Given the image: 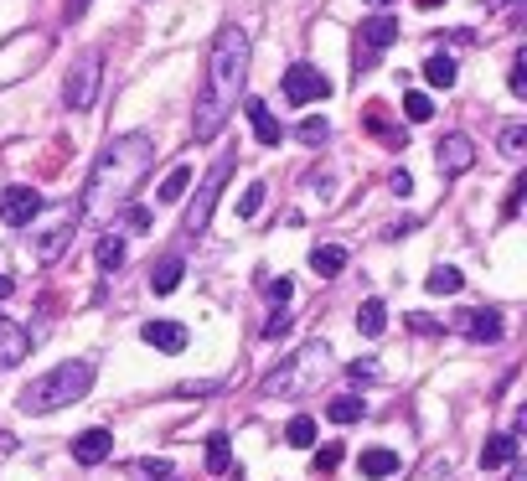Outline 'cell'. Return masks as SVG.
I'll list each match as a JSON object with an SVG mask.
<instances>
[{"instance_id":"5bb4252c","label":"cell","mask_w":527,"mask_h":481,"mask_svg":"<svg viewBox=\"0 0 527 481\" xmlns=\"http://www.w3.org/2000/svg\"><path fill=\"white\" fill-rule=\"evenodd\" d=\"M26 352H31V332H26L21 321L0 316V363L16 368V363H26Z\"/></svg>"},{"instance_id":"277c9868","label":"cell","mask_w":527,"mask_h":481,"mask_svg":"<svg viewBox=\"0 0 527 481\" xmlns=\"http://www.w3.org/2000/svg\"><path fill=\"white\" fill-rule=\"evenodd\" d=\"M83 223V207L78 202H57V207H37L26 223V254L37 264H57L62 254H68L73 233Z\"/></svg>"},{"instance_id":"30bf717a","label":"cell","mask_w":527,"mask_h":481,"mask_svg":"<svg viewBox=\"0 0 527 481\" xmlns=\"http://www.w3.org/2000/svg\"><path fill=\"white\" fill-rule=\"evenodd\" d=\"M434 161H440L445 176L471 171V166H476V145H471V135H445L440 145H434Z\"/></svg>"},{"instance_id":"7bdbcfd3","label":"cell","mask_w":527,"mask_h":481,"mask_svg":"<svg viewBox=\"0 0 527 481\" xmlns=\"http://www.w3.org/2000/svg\"><path fill=\"white\" fill-rule=\"evenodd\" d=\"M367 6H372V11H383V6H393V0H367Z\"/></svg>"},{"instance_id":"ac0fdd59","label":"cell","mask_w":527,"mask_h":481,"mask_svg":"<svg viewBox=\"0 0 527 481\" xmlns=\"http://www.w3.org/2000/svg\"><path fill=\"white\" fill-rule=\"evenodd\" d=\"M310 269H316L321 280H336L341 269H347V249H341V244H316V249H310Z\"/></svg>"},{"instance_id":"7dc6e473","label":"cell","mask_w":527,"mask_h":481,"mask_svg":"<svg viewBox=\"0 0 527 481\" xmlns=\"http://www.w3.org/2000/svg\"><path fill=\"white\" fill-rule=\"evenodd\" d=\"M419 6H440V0H419Z\"/></svg>"},{"instance_id":"ffe728a7","label":"cell","mask_w":527,"mask_h":481,"mask_svg":"<svg viewBox=\"0 0 527 481\" xmlns=\"http://www.w3.org/2000/svg\"><path fill=\"white\" fill-rule=\"evenodd\" d=\"M207 471H212V476H233V440H228L223 430L207 440Z\"/></svg>"},{"instance_id":"f1b7e54d","label":"cell","mask_w":527,"mask_h":481,"mask_svg":"<svg viewBox=\"0 0 527 481\" xmlns=\"http://www.w3.org/2000/svg\"><path fill=\"white\" fill-rule=\"evenodd\" d=\"M285 440H290L295 450H310V445H316V419H310V414H295L290 425H285Z\"/></svg>"},{"instance_id":"2e32d148","label":"cell","mask_w":527,"mask_h":481,"mask_svg":"<svg viewBox=\"0 0 527 481\" xmlns=\"http://www.w3.org/2000/svg\"><path fill=\"white\" fill-rule=\"evenodd\" d=\"M243 114H248V125H254V140L259 145H279L285 140V130H279V119L264 99H243Z\"/></svg>"},{"instance_id":"44dd1931","label":"cell","mask_w":527,"mask_h":481,"mask_svg":"<svg viewBox=\"0 0 527 481\" xmlns=\"http://www.w3.org/2000/svg\"><path fill=\"white\" fill-rule=\"evenodd\" d=\"M181 275H186V264L171 254V259H161V264L150 269V290H155V295H171V290L181 285Z\"/></svg>"},{"instance_id":"83f0119b","label":"cell","mask_w":527,"mask_h":481,"mask_svg":"<svg viewBox=\"0 0 527 481\" xmlns=\"http://www.w3.org/2000/svg\"><path fill=\"white\" fill-rule=\"evenodd\" d=\"M186 187H192V166H176L166 182H161V192H155V202H181Z\"/></svg>"},{"instance_id":"d590c367","label":"cell","mask_w":527,"mask_h":481,"mask_svg":"<svg viewBox=\"0 0 527 481\" xmlns=\"http://www.w3.org/2000/svg\"><path fill=\"white\" fill-rule=\"evenodd\" d=\"M119 213H124V228H130V233L150 228V207H119Z\"/></svg>"},{"instance_id":"f6af8a7d","label":"cell","mask_w":527,"mask_h":481,"mask_svg":"<svg viewBox=\"0 0 527 481\" xmlns=\"http://www.w3.org/2000/svg\"><path fill=\"white\" fill-rule=\"evenodd\" d=\"M150 481H176V476H171V471H166V476H150Z\"/></svg>"},{"instance_id":"8fae6325","label":"cell","mask_w":527,"mask_h":481,"mask_svg":"<svg viewBox=\"0 0 527 481\" xmlns=\"http://www.w3.org/2000/svg\"><path fill=\"white\" fill-rule=\"evenodd\" d=\"M114 456V435L104 430V425H93V430H83L78 440H73V461L78 466H104Z\"/></svg>"},{"instance_id":"3957f363","label":"cell","mask_w":527,"mask_h":481,"mask_svg":"<svg viewBox=\"0 0 527 481\" xmlns=\"http://www.w3.org/2000/svg\"><path fill=\"white\" fill-rule=\"evenodd\" d=\"M88 388H93V363H62V368L42 373L31 388H21L16 409L21 414H52V409H68V404L88 399Z\"/></svg>"},{"instance_id":"f35d334b","label":"cell","mask_w":527,"mask_h":481,"mask_svg":"<svg viewBox=\"0 0 527 481\" xmlns=\"http://www.w3.org/2000/svg\"><path fill=\"white\" fill-rule=\"evenodd\" d=\"M507 83H512V94H517V99H527V68H522V57L512 63V78H507Z\"/></svg>"},{"instance_id":"bcb514c9","label":"cell","mask_w":527,"mask_h":481,"mask_svg":"<svg viewBox=\"0 0 527 481\" xmlns=\"http://www.w3.org/2000/svg\"><path fill=\"white\" fill-rule=\"evenodd\" d=\"M486 6H507V0H486Z\"/></svg>"},{"instance_id":"e0dca14e","label":"cell","mask_w":527,"mask_h":481,"mask_svg":"<svg viewBox=\"0 0 527 481\" xmlns=\"http://www.w3.org/2000/svg\"><path fill=\"white\" fill-rule=\"evenodd\" d=\"M481 466L486 471H502V466H517V435H486V445H481Z\"/></svg>"},{"instance_id":"7c38bea8","label":"cell","mask_w":527,"mask_h":481,"mask_svg":"<svg viewBox=\"0 0 527 481\" xmlns=\"http://www.w3.org/2000/svg\"><path fill=\"white\" fill-rule=\"evenodd\" d=\"M393 42H398V16L378 11V16H367V21H362V42H357V52H372V57H378V52L393 47Z\"/></svg>"},{"instance_id":"4316f807","label":"cell","mask_w":527,"mask_h":481,"mask_svg":"<svg viewBox=\"0 0 527 481\" xmlns=\"http://www.w3.org/2000/svg\"><path fill=\"white\" fill-rule=\"evenodd\" d=\"M326 414H331V425H357V419L367 414V404H362L357 394H341V399H331Z\"/></svg>"},{"instance_id":"60d3db41","label":"cell","mask_w":527,"mask_h":481,"mask_svg":"<svg viewBox=\"0 0 527 481\" xmlns=\"http://www.w3.org/2000/svg\"><path fill=\"white\" fill-rule=\"evenodd\" d=\"M388 187H393V197H409V192H414V176H409V171H393Z\"/></svg>"},{"instance_id":"603a6c76","label":"cell","mask_w":527,"mask_h":481,"mask_svg":"<svg viewBox=\"0 0 527 481\" xmlns=\"http://www.w3.org/2000/svg\"><path fill=\"white\" fill-rule=\"evenodd\" d=\"M383 326H388V306H383V300H362L357 332H362V337H383Z\"/></svg>"},{"instance_id":"74e56055","label":"cell","mask_w":527,"mask_h":481,"mask_svg":"<svg viewBox=\"0 0 527 481\" xmlns=\"http://www.w3.org/2000/svg\"><path fill=\"white\" fill-rule=\"evenodd\" d=\"M285 332H290V311H279V316H274V321L264 326V342H279Z\"/></svg>"},{"instance_id":"d6986e66","label":"cell","mask_w":527,"mask_h":481,"mask_svg":"<svg viewBox=\"0 0 527 481\" xmlns=\"http://www.w3.org/2000/svg\"><path fill=\"white\" fill-rule=\"evenodd\" d=\"M398 466H403V461L393 456V450H362V461H357V471H362L367 481H388Z\"/></svg>"},{"instance_id":"484cf974","label":"cell","mask_w":527,"mask_h":481,"mask_svg":"<svg viewBox=\"0 0 527 481\" xmlns=\"http://www.w3.org/2000/svg\"><path fill=\"white\" fill-rule=\"evenodd\" d=\"M424 78L434 83V88H455V78H460V68H455V57H445V52H434L429 63H424Z\"/></svg>"},{"instance_id":"7a4b0ae2","label":"cell","mask_w":527,"mask_h":481,"mask_svg":"<svg viewBox=\"0 0 527 481\" xmlns=\"http://www.w3.org/2000/svg\"><path fill=\"white\" fill-rule=\"evenodd\" d=\"M243 83H248V32L243 26H223L212 42V63H207V94L197 99V119H192L197 140H207L228 125Z\"/></svg>"},{"instance_id":"9a60e30c","label":"cell","mask_w":527,"mask_h":481,"mask_svg":"<svg viewBox=\"0 0 527 481\" xmlns=\"http://www.w3.org/2000/svg\"><path fill=\"white\" fill-rule=\"evenodd\" d=\"M460 332L471 337V342H502L507 321H502V311H465L460 316Z\"/></svg>"},{"instance_id":"836d02e7","label":"cell","mask_w":527,"mask_h":481,"mask_svg":"<svg viewBox=\"0 0 527 481\" xmlns=\"http://www.w3.org/2000/svg\"><path fill=\"white\" fill-rule=\"evenodd\" d=\"M264 197H269V187H264V182H254V187H248V192L238 197V218H254L259 207H264Z\"/></svg>"},{"instance_id":"9c48e42d","label":"cell","mask_w":527,"mask_h":481,"mask_svg":"<svg viewBox=\"0 0 527 481\" xmlns=\"http://www.w3.org/2000/svg\"><path fill=\"white\" fill-rule=\"evenodd\" d=\"M37 207H42L37 187H0V223H11V228H26Z\"/></svg>"},{"instance_id":"5b68a950","label":"cell","mask_w":527,"mask_h":481,"mask_svg":"<svg viewBox=\"0 0 527 481\" xmlns=\"http://www.w3.org/2000/svg\"><path fill=\"white\" fill-rule=\"evenodd\" d=\"M326 363H331L326 342H305L295 357H285V363H274V368L264 373V394H274V399H305L310 388L321 383Z\"/></svg>"},{"instance_id":"cb8c5ba5","label":"cell","mask_w":527,"mask_h":481,"mask_svg":"<svg viewBox=\"0 0 527 481\" xmlns=\"http://www.w3.org/2000/svg\"><path fill=\"white\" fill-rule=\"evenodd\" d=\"M496 150H502L507 161H522V156H527V125H517V119H512V125H502V135H496Z\"/></svg>"},{"instance_id":"6da1fadb","label":"cell","mask_w":527,"mask_h":481,"mask_svg":"<svg viewBox=\"0 0 527 481\" xmlns=\"http://www.w3.org/2000/svg\"><path fill=\"white\" fill-rule=\"evenodd\" d=\"M150 161H155V140L130 130V135H114L104 150H99V161H93L88 171V192H83V218H99L109 223L119 207H130V197L140 192V182L150 176Z\"/></svg>"},{"instance_id":"e575fe53","label":"cell","mask_w":527,"mask_h":481,"mask_svg":"<svg viewBox=\"0 0 527 481\" xmlns=\"http://www.w3.org/2000/svg\"><path fill=\"white\" fill-rule=\"evenodd\" d=\"M290 295H295V280H290V275L269 280V300H274V311H285V306H290Z\"/></svg>"},{"instance_id":"8992f818","label":"cell","mask_w":527,"mask_h":481,"mask_svg":"<svg viewBox=\"0 0 527 481\" xmlns=\"http://www.w3.org/2000/svg\"><path fill=\"white\" fill-rule=\"evenodd\" d=\"M99 94H104V52H99V47H88V52L73 57L68 78H62V104L83 114V109L99 104Z\"/></svg>"},{"instance_id":"52a82bcc","label":"cell","mask_w":527,"mask_h":481,"mask_svg":"<svg viewBox=\"0 0 527 481\" xmlns=\"http://www.w3.org/2000/svg\"><path fill=\"white\" fill-rule=\"evenodd\" d=\"M238 166V156L233 150H223V156L212 161V171L202 176V192L192 197V207H186V233H207V223H212V207H217V197H223V187H228V171Z\"/></svg>"},{"instance_id":"d4e9b609","label":"cell","mask_w":527,"mask_h":481,"mask_svg":"<svg viewBox=\"0 0 527 481\" xmlns=\"http://www.w3.org/2000/svg\"><path fill=\"white\" fill-rule=\"evenodd\" d=\"M93 259H99V269H104V275L124 269V238H119V233H104V238H99V249H93Z\"/></svg>"},{"instance_id":"7402d4cb","label":"cell","mask_w":527,"mask_h":481,"mask_svg":"<svg viewBox=\"0 0 527 481\" xmlns=\"http://www.w3.org/2000/svg\"><path fill=\"white\" fill-rule=\"evenodd\" d=\"M460 285H465V275H460L455 264H434V269H429V280H424L429 295H455Z\"/></svg>"},{"instance_id":"4dcf8cb0","label":"cell","mask_w":527,"mask_h":481,"mask_svg":"<svg viewBox=\"0 0 527 481\" xmlns=\"http://www.w3.org/2000/svg\"><path fill=\"white\" fill-rule=\"evenodd\" d=\"M403 114H409L414 125H424V119H434V99L429 94H403Z\"/></svg>"},{"instance_id":"d6a6232c","label":"cell","mask_w":527,"mask_h":481,"mask_svg":"<svg viewBox=\"0 0 527 481\" xmlns=\"http://www.w3.org/2000/svg\"><path fill=\"white\" fill-rule=\"evenodd\" d=\"M341 456H347V445H341V440L316 445V471H336V466H341Z\"/></svg>"},{"instance_id":"ab89813d","label":"cell","mask_w":527,"mask_h":481,"mask_svg":"<svg viewBox=\"0 0 527 481\" xmlns=\"http://www.w3.org/2000/svg\"><path fill=\"white\" fill-rule=\"evenodd\" d=\"M409 332H429V337H440L445 326H440V321H429V316H409Z\"/></svg>"},{"instance_id":"b9f144b4","label":"cell","mask_w":527,"mask_h":481,"mask_svg":"<svg viewBox=\"0 0 527 481\" xmlns=\"http://www.w3.org/2000/svg\"><path fill=\"white\" fill-rule=\"evenodd\" d=\"M83 11H88V0H68V11H62V16H68V21H83Z\"/></svg>"},{"instance_id":"8d00e7d4","label":"cell","mask_w":527,"mask_h":481,"mask_svg":"<svg viewBox=\"0 0 527 481\" xmlns=\"http://www.w3.org/2000/svg\"><path fill=\"white\" fill-rule=\"evenodd\" d=\"M130 471H135V476H145V481H150V476H166V471H171V461H161V456H155V461H135V466H130Z\"/></svg>"},{"instance_id":"ba28073f","label":"cell","mask_w":527,"mask_h":481,"mask_svg":"<svg viewBox=\"0 0 527 481\" xmlns=\"http://www.w3.org/2000/svg\"><path fill=\"white\" fill-rule=\"evenodd\" d=\"M279 94H285L290 104H316V99H326V94H331V83H326V73H321V68H310V63H290V68H285V83H279Z\"/></svg>"},{"instance_id":"4fadbf2b","label":"cell","mask_w":527,"mask_h":481,"mask_svg":"<svg viewBox=\"0 0 527 481\" xmlns=\"http://www.w3.org/2000/svg\"><path fill=\"white\" fill-rule=\"evenodd\" d=\"M140 342H150L155 352L176 357V352L186 347V326H181V321H145V326H140Z\"/></svg>"},{"instance_id":"1f68e13d","label":"cell","mask_w":527,"mask_h":481,"mask_svg":"<svg viewBox=\"0 0 527 481\" xmlns=\"http://www.w3.org/2000/svg\"><path fill=\"white\" fill-rule=\"evenodd\" d=\"M295 140L300 145H326L331 140V125H326V119H305V125L295 130Z\"/></svg>"},{"instance_id":"ee69618b","label":"cell","mask_w":527,"mask_h":481,"mask_svg":"<svg viewBox=\"0 0 527 481\" xmlns=\"http://www.w3.org/2000/svg\"><path fill=\"white\" fill-rule=\"evenodd\" d=\"M0 295H11V280L6 275H0Z\"/></svg>"},{"instance_id":"f546056e","label":"cell","mask_w":527,"mask_h":481,"mask_svg":"<svg viewBox=\"0 0 527 481\" xmlns=\"http://www.w3.org/2000/svg\"><path fill=\"white\" fill-rule=\"evenodd\" d=\"M347 378L362 388V383H378L383 378V363H378V357H357V363H347Z\"/></svg>"}]
</instances>
